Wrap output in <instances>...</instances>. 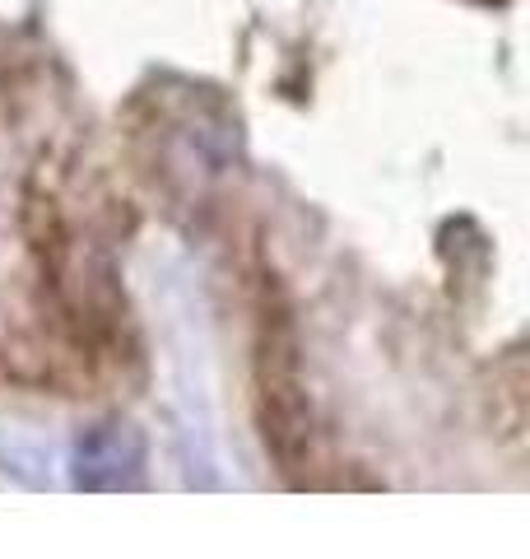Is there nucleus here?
Returning <instances> with one entry per match:
<instances>
[{
  "label": "nucleus",
  "instance_id": "obj_1",
  "mask_svg": "<svg viewBox=\"0 0 530 559\" xmlns=\"http://www.w3.org/2000/svg\"><path fill=\"white\" fill-rule=\"evenodd\" d=\"M145 466V439L131 425H98L75 448V485L84 489H131Z\"/></svg>",
  "mask_w": 530,
  "mask_h": 559
}]
</instances>
